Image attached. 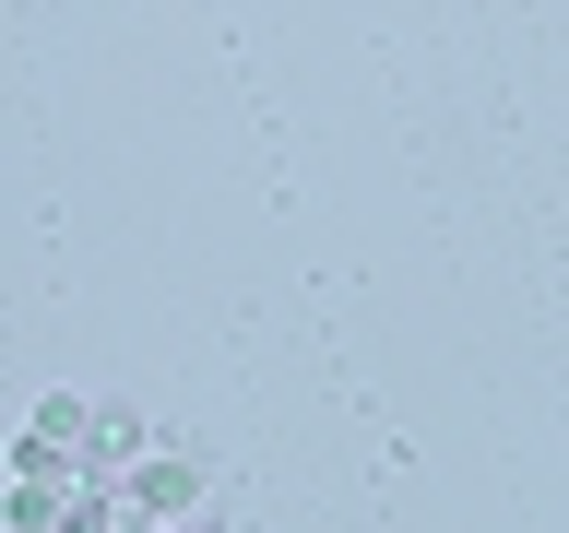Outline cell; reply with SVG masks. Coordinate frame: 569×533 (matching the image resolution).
<instances>
[{
	"mask_svg": "<svg viewBox=\"0 0 569 533\" xmlns=\"http://www.w3.org/2000/svg\"><path fill=\"white\" fill-rule=\"evenodd\" d=\"M119 497H131V522H190V510H202V462L190 451H167V439H154V451L131 462V474H119Z\"/></svg>",
	"mask_w": 569,
	"mask_h": 533,
	"instance_id": "1",
	"label": "cell"
}]
</instances>
